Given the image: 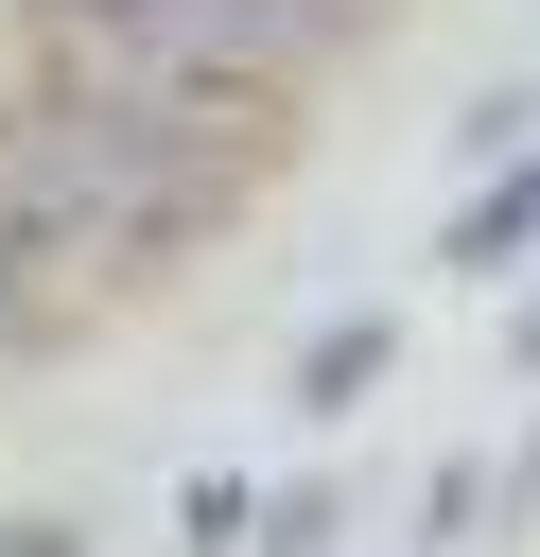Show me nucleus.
I'll return each instance as SVG.
<instances>
[{
  "mask_svg": "<svg viewBox=\"0 0 540 557\" xmlns=\"http://www.w3.org/2000/svg\"><path fill=\"white\" fill-rule=\"evenodd\" d=\"M244 174H261V122L87 70V52H52L0 104V244L35 278H157L244 209Z\"/></svg>",
  "mask_w": 540,
  "mask_h": 557,
  "instance_id": "1",
  "label": "nucleus"
},
{
  "mask_svg": "<svg viewBox=\"0 0 540 557\" xmlns=\"http://www.w3.org/2000/svg\"><path fill=\"white\" fill-rule=\"evenodd\" d=\"M523 244H540V139H523V157H488V191L435 226V261H453V278H488V261H523Z\"/></svg>",
  "mask_w": 540,
  "mask_h": 557,
  "instance_id": "2",
  "label": "nucleus"
},
{
  "mask_svg": "<svg viewBox=\"0 0 540 557\" xmlns=\"http://www.w3.org/2000/svg\"><path fill=\"white\" fill-rule=\"evenodd\" d=\"M383 366H401V313H331V331L296 348V400H314V418H348Z\"/></svg>",
  "mask_w": 540,
  "mask_h": 557,
  "instance_id": "3",
  "label": "nucleus"
},
{
  "mask_svg": "<svg viewBox=\"0 0 540 557\" xmlns=\"http://www.w3.org/2000/svg\"><path fill=\"white\" fill-rule=\"evenodd\" d=\"M244 540H261V557H314V540H331V487H261Z\"/></svg>",
  "mask_w": 540,
  "mask_h": 557,
  "instance_id": "4",
  "label": "nucleus"
},
{
  "mask_svg": "<svg viewBox=\"0 0 540 557\" xmlns=\"http://www.w3.org/2000/svg\"><path fill=\"white\" fill-rule=\"evenodd\" d=\"M35 331H52V296H35V261H17V244H0V366H17V348H35Z\"/></svg>",
  "mask_w": 540,
  "mask_h": 557,
  "instance_id": "5",
  "label": "nucleus"
},
{
  "mask_svg": "<svg viewBox=\"0 0 540 557\" xmlns=\"http://www.w3.org/2000/svg\"><path fill=\"white\" fill-rule=\"evenodd\" d=\"M0 557H70V522H0Z\"/></svg>",
  "mask_w": 540,
  "mask_h": 557,
  "instance_id": "6",
  "label": "nucleus"
},
{
  "mask_svg": "<svg viewBox=\"0 0 540 557\" xmlns=\"http://www.w3.org/2000/svg\"><path fill=\"white\" fill-rule=\"evenodd\" d=\"M505 487H523V505H540V418H523V453H505Z\"/></svg>",
  "mask_w": 540,
  "mask_h": 557,
  "instance_id": "7",
  "label": "nucleus"
},
{
  "mask_svg": "<svg viewBox=\"0 0 540 557\" xmlns=\"http://www.w3.org/2000/svg\"><path fill=\"white\" fill-rule=\"evenodd\" d=\"M505 366H540V296H523V313H505Z\"/></svg>",
  "mask_w": 540,
  "mask_h": 557,
  "instance_id": "8",
  "label": "nucleus"
}]
</instances>
